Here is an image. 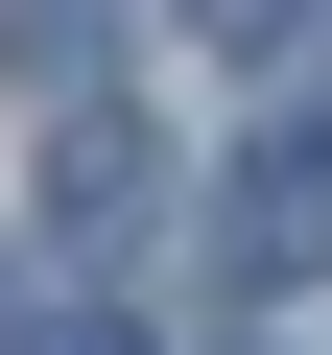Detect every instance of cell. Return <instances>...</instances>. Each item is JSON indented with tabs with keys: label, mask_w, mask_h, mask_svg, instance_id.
Listing matches in <instances>:
<instances>
[{
	"label": "cell",
	"mask_w": 332,
	"mask_h": 355,
	"mask_svg": "<svg viewBox=\"0 0 332 355\" xmlns=\"http://www.w3.org/2000/svg\"><path fill=\"white\" fill-rule=\"evenodd\" d=\"M214 261L238 284H332V119H261L214 166Z\"/></svg>",
	"instance_id": "cell-1"
},
{
	"label": "cell",
	"mask_w": 332,
	"mask_h": 355,
	"mask_svg": "<svg viewBox=\"0 0 332 355\" xmlns=\"http://www.w3.org/2000/svg\"><path fill=\"white\" fill-rule=\"evenodd\" d=\"M48 237H72V261H142V237H166V142H142V119H95V95L48 119Z\"/></svg>",
	"instance_id": "cell-2"
},
{
	"label": "cell",
	"mask_w": 332,
	"mask_h": 355,
	"mask_svg": "<svg viewBox=\"0 0 332 355\" xmlns=\"http://www.w3.org/2000/svg\"><path fill=\"white\" fill-rule=\"evenodd\" d=\"M95 48H119V0H0V71H48V95H95Z\"/></svg>",
	"instance_id": "cell-3"
},
{
	"label": "cell",
	"mask_w": 332,
	"mask_h": 355,
	"mask_svg": "<svg viewBox=\"0 0 332 355\" xmlns=\"http://www.w3.org/2000/svg\"><path fill=\"white\" fill-rule=\"evenodd\" d=\"M190 48H308V0H166Z\"/></svg>",
	"instance_id": "cell-4"
},
{
	"label": "cell",
	"mask_w": 332,
	"mask_h": 355,
	"mask_svg": "<svg viewBox=\"0 0 332 355\" xmlns=\"http://www.w3.org/2000/svg\"><path fill=\"white\" fill-rule=\"evenodd\" d=\"M0 355H142V308H24Z\"/></svg>",
	"instance_id": "cell-5"
},
{
	"label": "cell",
	"mask_w": 332,
	"mask_h": 355,
	"mask_svg": "<svg viewBox=\"0 0 332 355\" xmlns=\"http://www.w3.org/2000/svg\"><path fill=\"white\" fill-rule=\"evenodd\" d=\"M0 331H24V261H0Z\"/></svg>",
	"instance_id": "cell-6"
}]
</instances>
